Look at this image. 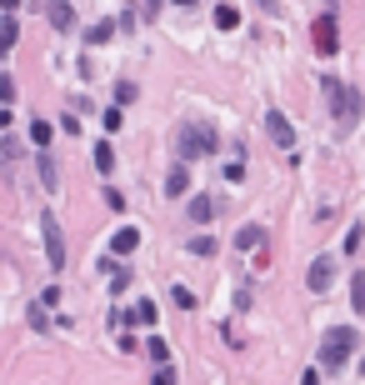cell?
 I'll use <instances>...</instances> for the list:
<instances>
[{
	"label": "cell",
	"instance_id": "5",
	"mask_svg": "<svg viewBox=\"0 0 365 385\" xmlns=\"http://www.w3.org/2000/svg\"><path fill=\"white\" fill-rule=\"evenodd\" d=\"M330 281H335V261H330V255H315V261H310V275H306V285H310L315 295H326Z\"/></svg>",
	"mask_w": 365,
	"mask_h": 385
},
{
	"label": "cell",
	"instance_id": "20",
	"mask_svg": "<svg viewBox=\"0 0 365 385\" xmlns=\"http://www.w3.org/2000/svg\"><path fill=\"white\" fill-rule=\"evenodd\" d=\"M131 15H135V20H156V15H160V0H135Z\"/></svg>",
	"mask_w": 365,
	"mask_h": 385
},
{
	"label": "cell",
	"instance_id": "24",
	"mask_svg": "<svg viewBox=\"0 0 365 385\" xmlns=\"http://www.w3.org/2000/svg\"><path fill=\"white\" fill-rule=\"evenodd\" d=\"M131 100H135V85L120 80V85H115V105H131Z\"/></svg>",
	"mask_w": 365,
	"mask_h": 385
},
{
	"label": "cell",
	"instance_id": "12",
	"mask_svg": "<svg viewBox=\"0 0 365 385\" xmlns=\"http://www.w3.org/2000/svg\"><path fill=\"white\" fill-rule=\"evenodd\" d=\"M235 245H241V250H261L265 245V225H245L241 235H235Z\"/></svg>",
	"mask_w": 365,
	"mask_h": 385
},
{
	"label": "cell",
	"instance_id": "27",
	"mask_svg": "<svg viewBox=\"0 0 365 385\" xmlns=\"http://www.w3.org/2000/svg\"><path fill=\"white\" fill-rule=\"evenodd\" d=\"M225 180H230V185H241V180H245V165H241V160H230V165H225Z\"/></svg>",
	"mask_w": 365,
	"mask_h": 385
},
{
	"label": "cell",
	"instance_id": "21",
	"mask_svg": "<svg viewBox=\"0 0 365 385\" xmlns=\"http://www.w3.org/2000/svg\"><path fill=\"white\" fill-rule=\"evenodd\" d=\"M100 125H105V131H120V125H125V111H120V105H111V111L100 115Z\"/></svg>",
	"mask_w": 365,
	"mask_h": 385
},
{
	"label": "cell",
	"instance_id": "2",
	"mask_svg": "<svg viewBox=\"0 0 365 385\" xmlns=\"http://www.w3.org/2000/svg\"><path fill=\"white\" fill-rule=\"evenodd\" d=\"M216 151V131L205 120H180V160H200Z\"/></svg>",
	"mask_w": 365,
	"mask_h": 385
},
{
	"label": "cell",
	"instance_id": "22",
	"mask_svg": "<svg viewBox=\"0 0 365 385\" xmlns=\"http://www.w3.org/2000/svg\"><path fill=\"white\" fill-rule=\"evenodd\" d=\"M30 140L35 145H50V120H30Z\"/></svg>",
	"mask_w": 365,
	"mask_h": 385
},
{
	"label": "cell",
	"instance_id": "33",
	"mask_svg": "<svg viewBox=\"0 0 365 385\" xmlns=\"http://www.w3.org/2000/svg\"><path fill=\"white\" fill-rule=\"evenodd\" d=\"M170 6H196V0H170Z\"/></svg>",
	"mask_w": 365,
	"mask_h": 385
},
{
	"label": "cell",
	"instance_id": "8",
	"mask_svg": "<svg viewBox=\"0 0 365 385\" xmlns=\"http://www.w3.org/2000/svg\"><path fill=\"white\" fill-rule=\"evenodd\" d=\"M46 20H50L55 30H71V26H75V10H71V0H50V6H46Z\"/></svg>",
	"mask_w": 365,
	"mask_h": 385
},
{
	"label": "cell",
	"instance_id": "18",
	"mask_svg": "<svg viewBox=\"0 0 365 385\" xmlns=\"http://www.w3.org/2000/svg\"><path fill=\"white\" fill-rule=\"evenodd\" d=\"M111 270V295H125V285H131V270H120V265H105Z\"/></svg>",
	"mask_w": 365,
	"mask_h": 385
},
{
	"label": "cell",
	"instance_id": "17",
	"mask_svg": "<svg viewBox=\"0 0 365 385\" xmlns=\"http://www.w3.org/2000/svg\"><path fill=\"white\" fill-rule=\"evenodd\" d=\"M145 350H150V360H156V366H170V346H165L160 335H150V346H145Z\"/></svg>",
	"mask_w": 365,
	"mask_h": 385
},
{
	"label": "cell",
	"instance_id": "16",
	"mask_svg": "<svg viewBox=\"0 0 365 385\" xmlns=\"http://www.w3.org/2000/svg\"><path fill=\"white\" fill-rule=\"evenodd\" d=\"M111 35H115V20H95L91 26V46H105Z\"/></svg>",
	"mask_w": 365,
	"mask_h": 385
},
{
	"label": "cell",
	"instance_id": "9",
	"mask_svg": "<svg viewBox=\"0 0 365 385\" xmlns=\"http://www.w3.org/2000/svg\"><path fill=\"white\" fill-rule=\"evenodd\" d=\"M135 245H140V230H135V225H120V230L111 235V250H115V255H131Z\"/></svg>",
	"mask_w": 365,
	"mask_h": 385
},
{
	"label": "cell",
	"instance_id": "19",
	"mask_svg": "<svg viewBox=\"0 0 365 385\" xmlns=\"http://www.w3.org/2000/svg\"><path fill=\"white\" fill-rule=\"evenodd\" d=\"M135 326H156V301H135Z\"/></svg>",
	"mask_w": 365,
	"mask_h": 385
},
{
	"label": "cell",
	"instance_id": "32",
	"mask_svg": "<svg viewBox=\"0 0 365 385\" xmlns=\"http://www.w3.org/2000/svg\"><path fill=\"white\" fill-rule=\"evenodd\" d=\"M15 6H20V0H0V10H6V15H10V10H15Z\"/></svg>",
	"mask_w": 365,
	"mask_h": 385
},
{
	"label": "cell",
	"instance_id": "15",
	"mask_svg": "<svg viewBox=\"0 0 365 385\" xmlns=\"http://www.w3.org/2000/svg\"><path fill=\"white\" fill-rule=\"evenodd\" d=\"M216 26L221 30H235V26H241V10H235V6H216Z\"/></svg>",
	"mask_w": 365,
	"mask_h": 385
},
{
	"label": "cell",
	"instance_id": "10",
	"mask_svg": "<svg viewBox=\"0 0 365 385\" xmlns=\"http://www.w3.org/2000/svg\"><path fill=\"white\" fill-rule=\"evenodd\" d=\"M165 190H170V196H185V190H190V170H185V160H180V165H170Z\"/></svg>",
	"mask_w": 365,
	"mask_h": 385
},
{
	"label": "cell",
	"instance_id": "4",
	"mask_svg": "<svg viewBox=\"0 0 365 385\" xmlns=\"http://www.w3.org/2000/svg\"><path fill=\"white\" fill-rule=\"evenodd\" d=\"M40 230H46V255H50V270H66V241H60V220L46 216L40 220Z\"/></svg>",
	"mask_w": 365,
	"mask_h": 385
},
{
	"label": "cell",
	"instance_id": "6",
	"mask_svg": "<svg viewBox=\"0 0 365 385\" xmlns=\"http://www.w3.org/2000/svg\"><path fill=\"white\" fill-rule=\"evenodd\" d=\"M265 135L281 145V151H290V145H295V125H290L281 111H270V115H265Z\"/></svg>",
	"mask_w": 365,
	"mask_h": 385
},
{
	"label": "cell",
	"instance_id": "29",
	"mask_svg": "<svg viewBox=\"0 0 365 385\" xmlns=\"http://www.w3.org/2000/svg\"><path fill=\"white\" fill-rule=\"evenodd\" d=\"M10 100H15V85H10L6 75H0V105H10Z\"/></svg>",
	"mask_w": 365,
	"mask_h": 385
},
{
	"label": "cell",
	"instance_id": "14",
	"mask_svg": "<svg viewBox=\"0 0 365 385\" xmlns=\"http://www.w3.org/2000/svg\"><path fill=\"white\" fill-rule=\"evenodd\" d=\"M95 170H100V176H111V170H115V151H111V145H95Z\"/></svg>",
	"mask_w": 365,
	"mask_h": 385
},
{
	"label": "cell",
	"instance_id": "28",
	"mask_svg": "<svg viewBox=\"0 0 365 385\" xmlns=\"http://www.w3.org/2000/svg\"><path fill=\"white\" fill-rule=\"evenodd\" d=\"M350 301H355V310L365 306V285H360V275H355V281H350Z\"/></svg>",
	"mask_w": 365,
	"mask_h": 385
},
{
	"label": "cell",
	"instance_id": "1",
	"mask_svg": "<svg viewBox=\"0 0 365 385\" xmlns=\"http://www.w3.org/2000/svg\"><path fill=\"white\" fill-rule=\"evenodd\" d=\"M355 346H360V335H355V326H335L326 340H320V366H346V360L355 355Z\"/></svg>",
	"mask_w": 365,
	"mask_h": 385
},
{
	"label": "cell",
	"instance_id": "23",
	"mask_svg": "<svg viewBox=\"0 0 365 385\" xmlns=\"http://www.w3.org/2000/svg\"><path fill=\"white\" fill-rule=\"evenodd\" d=\"M190 255H216V241H210V235H196V241H190Z\"/></svg>",
	"mask_w": 365,
	"mask_h": 385
},
{
	"label": "cell",
	"instance_id": "13",
	"mask_svg": "<svg viewBox=\"0 0 365 385\" xmlns=\"http://www.w3.org/2000/svg\"><path fill=\"white\" fill-rule=\"evenodd\" d=\"M15 40H20V26H15L10 15H6V20H0V60L10 55V46H15Z\"/></svg>",
	"mask_w": 365,
	"mask_h": 385
},
{
	"label": "cell",
	"instance_id": "25",
	"mask_svg": "<svg viewBox=\"0 0 365 385\" xmlns=\"http://www.w3.org/2000/svg\"><path fill=\"white\" fill-rule=\"evenodd\" d=\"M30 326H35V330H50V320H46V306H40V301L30 306Z\"/></svg>",
	"mask_w": 365,
	"mask_h": 385
},
{
	"label": "cell",
	"instance_id": "11",
	"mask_svg": "<svg viewBox=\"0 0 365 385\" xmlns=\"http://www.w3.org/2000/svg\"><path fill=\"white\" fill-rule=\"evenodd\" d=\"M190 220H196V225L216 220V200H210V196H196V200H190Z\"/></svg>",
	"mask_w": 365,
	"mask_h": 385
},
{
	"label": "cell",
	"instance_id": "26",
	"mask_svg": "<svg viewBox=\"0 0 365 385\" xmlns=\"http://www.w3.org/2000/svg\"><path fill=\"white\" fill-rule=\"evenodd\" d=\"M40 180H46L50 190H55V180H60V176H55V165H50V156H40Z\"/></svg>",
	"mask_w": 365,
	"mask_h": 385
},
{
	"label": "cell",
	"instance_id": "30",
	"mask_svg": "<svg viewBox=\"0 0 365 385\" xmlns=\"http://www.w3.org/2000/svg\"><path fill=\"white\" fill-rule=\"evenodd\" d=\"M156 385H176V370H165V366H160V370H156Z\"/></svg>",
	"mask_w": 365,
	"mask_h": 385
},
{
	"label": "cell",
	"instance_id": "31",
	"mask_svg": "<svg viewBox=\"0 0 365 385\" xmlns=\"http://www.w3.org/2000/svg\"><path fill=\"white\" fill-rule=\"evenodd\" d=\"M300 385H320V370H306V375H300Z\"/></svg>",
	"mask_w": 365,
	"mask_h": 385
},
{
	"label": "cell",
	"instance_id": "3",
	"mask_svg": "<svg viewBox=\"0 0 365 385\" xmlns=\"http://www.w3.org/2000/svg\"><path fill=\"white\" fill-rule=\"evenodd\" d=\"M326 100H330V111L340 120H355L360 115V100H355V91H350L346 80H326Z\"/></svg>",
	"mask_w": 365,
	"mask_h": 385
},
{
	"label": "cell",
	"instance_id": "7",
	"mask_svg": "<svg viewBox=\"0 0 365 385\" xmlns=\"http://www.w3.org/2000/svg\"><path fill=\"white\" fill-rule=\"evenodd\" d=\"M315 50H320V55H335V50H340V30H335L330 15L315 20Z\"/></svg>",
	"mask_w": 365,
	"mask_h": 385
}]
</instances>
